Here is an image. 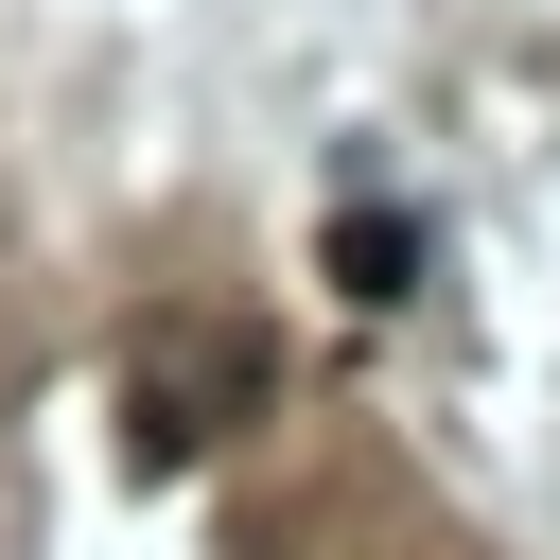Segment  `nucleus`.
I'll return each mask as SVG.
<instances>
[{"label": "nucleus", "mask_w": 560, "mask_h": 560, "mask_svg": "<svg viewBox=\"0 0 560 560\" xmlns=\"http://www.w3.org/2000/svg\"><path fill=\"white\" fill-rule=\"evenodd\" d=\"M332 280H350V298H402V280H420V228H402V210H332Z\"/></svg>", "instance_id": "nucleus-1"}]
</instances>
